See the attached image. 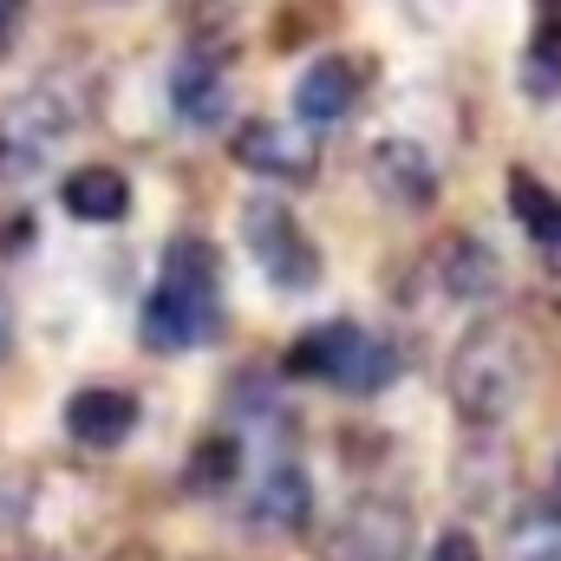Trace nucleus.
I'll return each instance as SVG.
<instances>
[{
    "label": "nucleus",
    "instance_id": "nucleus-1",
    "mask_svg": "<svg viewBox=\"0 0 561 561\" xmlns=\"http://www.w3.org/2000/svg\"><path fill=\"white\" fill-rule=\"evenodd\" d=\"M216 327V249L203 236H176L163 249V275L144 300L138 340L150 353H183Z\"/></svg>",
    "mask_w": 561,
    "mask_h": 561
},
{
    "label": "nucleus",
    "instance_id": "nucleus-2",
    "mask_svg": "<svg viewBox=\"0 0 561 561\" xmlns=\"http://www.w3.org/2000/svg\"><path fill=\"white\" fill-rule=\"evenodd\" d=\"M529 386V353H523V333L503 327V320H483L477 333H463L457 359H450V405L470 424H503L516 412Z\"/></svg>",
    "mask_w": 561,
    "mask_h": 561
},
{
    "label": "nucleus",
    "instance_id": "nucleus-3",
    "mask_svg": "<svg viewBox=\"0 0 561 561\" xmlns=\"http://www.w3.org/2000/svg\"><path fill=\"white\" fill-rule=\"evenodd\" d=\"M320 561H412V516L392 496H359L320 536Z\"/></svg>",
    "mask_w": 561,
    "mask_h": 561
},
{
    "label": "nucleus",
    "instance_id": "nucleus-4",
    "mask_svg": "<svg viewBox=\"0 0 561 561\" xmlns=\"http://www.w3.org/2000/svg\"><path fill=\"white\" fill-rule=\"evenodd\" d=\"M72 131V112L59 105V92L53 85H33V92H20L7 112H0V183L13 190V183H26L39 163H46V150Z\"/></svg>",
    "mask_w": 561,
    "mask_h": 561
},
{
    "label": "nucleus",
    "instance_id": "nucleus-5",
    "mask_svg": "<svg viewBox=\"0 0 561 561\" xmlns=\"http://www.w3.org/2000/svg\"><path fill=\"white\" fill-rule=\"evenodd\" d=\"M242 236H249L262 275L275 280V287H313V280H320V249L300 236V222L287 216V203L255 196V203L242 209Z\"/></svg>",
    "mask_w": 561,
    "mask_h": 561
},
{
    "label": "nucleus",
    "instance_id": "nucleus-6",
    "mask_svg": "<svg viewBox=\"0 0 561 561\" xmlns=\"http://www.w3.org/2000/svg\"><path fill=\"white\" fill-rule=\"evenodd\" d=\"M236 163L255 170V176H275V183H307L320 170V150L307 125H280V118H249L236 131Z\"/></svg>",
    "mask_w": 561,
    "mask_h": 561
},
{
    "label": "nucleus",
    "instance_id": "nucleus-7",
    "mask_svg": "<svg viewBox=\"0 0 561 561\" xmlns=\"http://www.w3.org/2000/svg\"><path fill=\"white\" fill-rule=\"evenodd\" d=\"M313 523V483L300 463H275L262 477V490L249 496V529L255 536H300Z\"/></svg>",
    "mask_w": 561,
    "mask_h": 561
},
{
    "label": "nucleus",
    "instance_id": "nucleus-8",
    "mask_svg": "<svg viewBox=\"0 0 561 561\" xmlns=\"http://www.w3.org/2000/svg\"><path fill=\"white\" fill-rule=\"evenodd\" d=\"M373 183H379L399 209H431V203H437V163H431V150L412 144V138L373 144Z\"/></svg>",
    "mask_w": 561,
    "mask_h": 561
},
{
    "label": "nucleus",
    "instance_id": "nucleus-9",
    "mask_svg": "<svg viewBox=\"0 0 561 561\" xmlns=\"http://www.w3.org/2000/svg\"><path fill=\"white\" fill-rule=\"evenodd\" d=\"M431 275H437V287H444L450 300H490L496 280H503V262H496V249L477 242V236H444V242L431 249Z\"/></svg>",
    "mask_w": 561,
    "mask_h": 561
},
{
    "label": "nucleus",
    "instance_id": "nucleus-10",
    "mask_svg": "<svg viewBox=\"0 0 561 561\" xmlns=\"http://www.w3.org/2000/svg\"><path fill=\"white\" fill-rule=\"evenodd\" d=\"M66 431H72L79 444H92V450H112V444H125V437L138 431V399L118 392V386H85V392H72V405H66Z\"/></svg>",
    "mask_w": 561,
    "mask_h": 561
},
{
    "label": "nucleus",
    "instance_id": "nucleus-11",
    "mask_svg": "<svg viewBox=\"0 0 561 561\" xmlns=\"http://www.w3.org/2000/svg\"><path fill=\"white\" fill-rule=\"evenodd\" d=\"M359 346H366V327H353V320H327V327L300 333V340L287 346L280 366H287V379H327V386H340Z\"/></svg>",
    "mask_w": 561,
    "mask_h": 561
},
{
    "label": "nucleus",
    "instance_id": "nucleus-12",
    "mask_svg": "<svg viewBox=\"0 0 561 561\" xmlns=\"http://www.w3.org/2000/svg\"><path fill=\"white\" fill-rule=\"evenodd\" d=\"M359 99V66L353 59H313L294 85V112L300 125H340Z\"/></svg>",
    "mask_w": 561,
    "mask_h": 561
},
{
    "label": "nucleus",
    "instance_id": "nucleus-13",
    "mask_svg": "<svg viewBox=\"0 0 561 561\" xmlns=\"http://www.w3.org/2000/svg\"><path fill=\"white\" fill-rule=\"evenodd\" d=\"M170 105L183 125H216L229 112V79H222V59L209 53H183L176 72H170Z\"/></svg>",
    "mask_w": 561,
    "mask_h": 561
},
{
    "label": "nucleus",
    "instance_id": "nucleus-14",
    "mask_svg": "<svg viewBox=\"0 0 561 561\" xmlns=\"http://www.w3.org/2000/svg\"><path fill=\"white\" fill-rule=\"evenodd\" d=\"M59 203H66V216H79V222H125V216H131V183H125V170H112V163H85V170H72V176L59 183Z\"/></svg>",
    "mask_w": 561,
    "mask_h": 561
},
{
    "label": "nucleus",
    "instance_id": "nucleus-15",
    "mask_svg": "<svg viewBox=\"0 0 561 561\" xmlns=\"http://www.w3.org/2000/svg\"><path fill=\"white\" fill-rule=\"evenodd\" d=\"M510 216L523 222V236L536 242V249H561V196L542 183V176H529V170H510Z\"/></svg>",
    "mask_w": 561,
    "mask_h": 561
},
{
    "label": "nucleus",
    "instance_id": "nucleus-16",
    "mask_svg": "<svg viewBox=\"0 0 561 561\" xmlns=\"http://www.w3.org/2000/svg\"><path fill=\"white\" fill-rule=\"evenodd\" d=\"M236 470H242V444L216 431V437H203V444L190 450V470H183V483L203 496V490H229V483H236Z\"/></svg>",
    "mask_w": 561,
    "mask_h": 561
},
{
    "label": "nucleus",
    "instance_id": "nucleus-17",
    "mask_svg": "<svg viewBox=\"0 0 561 561\" xmlns=\"http://www.w3.org/2000/svg\"><path fill=\"white\" fill-rule=\"evenodd\" d=\"M516 561H561V516L556 510H523V523L510 529Z\"/></svg>",
    "mask_w": 561,
    "mask_h": 561
},
{
    "label": "nucleus",
    "instance_id": "nucleus-18",
    "mask_svg": "<svg viewBox=\"0 0 561 561\" xmlns=\"http://www.w3.org/2000/svg\"><path fill=\"white\" fill-rule=\"evenodd\" d=\"M399 379V346H386V340H373L366 333V346L353 353V366H346V392H379V386H392Z\"/></svg>",
    "mask_w": 561,
    "mask_h": 561
},
{
    "label": "nucleus",
    "instance_id": "nucleus-19",
    "mask_svg": "<svg viewBox=\"0 0 561 561\" xmlns=\"http://www.w3.org/2000/svg\"><path fill=\"white\" fill-rule=\"evenodd\" d=\"M523 92L529 99H556L561 92V39L542 26V39L529 46V59H523Z\"/></svg>",
    "mask_w": 561,
    "mask_h": 561
},
{
    "label": "nucleus",
    "instance_id": "nucleus-20",
    "mask_svg": "<svg viewBox=\"0 0 561 561\" xmlns=\"http://www.w3.org/2000/svg\"><path fill=\"white\" fill-rule=\"evenodd\" d=\"M431 561H483V549H477L470 529H444V536L431 542Z\"/></svg>",
    "mask_w": 561,
    "mask_h": 561
},
{
    "label": "nucleus",
    "instance_id": "nucleus-21",
    "mask_svg": "<svg viewBox=\"0 0 561 561\" xmlns=\"http://www.w3.org/2000/svg\"><path fill=\"white\" fill-rule=\"evenodd\" d=\"M13 33H20V0H0V53L13 46Z\"/></svg>",
    "mask_w": 561,
    "mask_h": 561
},
{
    "label": "nucleus",
    "instance_id": "nucleus-22",
    "mask_svg": "<svg viewBox=\"0 0 561 561\" xmlns=\"http://www.w3.org/2000/svg\"><path fill=\"white\" fill-rule=\"evenodd\" d=\"M7 346H13V300L0 294V359H7Z\"/></svg>",
    "mask_w": 561,
    "mask_h": 561
},
{
    "label": "nucleus",
    "instance_id": "nucleus-23",
    "mask_svg": "<svg viewBox=\"0 0 561 561\" xmlns=\"http://www.w3.org/2000/svg\"><path fill=\"white\" fill-rule=\"evenodd\" d=\"M556 490H561V457H556Z\"/></svg>",
    "mask_w": 561,
    "mask_h": 561
}]
</instances>
